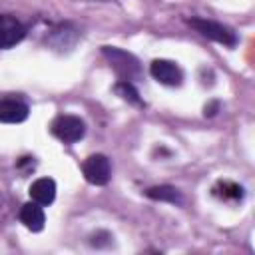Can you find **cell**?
<instances>
[{
  "label": "cell",
  "instance_id": "obj_10",
  "mask_svg": "<svg viewBox=\"0 0 255 255\" xmlns=\"http://www.w3.org/2000/svg\"><path fill=\"white\" fill-rule=\"evenodd\" d=\"M145 197L155 199V201H167V203H173V205H181L183 203L181 191L177 187H173V185H155V187H149V189H145Z\"/></svg>",
  "mask_w": 255,
  "mask_h": 255
},
{
  "label": "cell",
  "instance_id": "obj_4",
  "mask_svg": "<svg viewBox=\"0 0 255 255\" xmlns=\"http://www.w3.org/2000/svg\"><path fill=\"white\" fill-rule=\"evenodd\" d=\"M82 173L92 185H106L112 179V163L104 153H92L82 163Z\"/></svg>",
  "mask_w": 255,
  "mask_h": 255
},
{
  "label": "cell",
  "instance_id": "obj_2",
  "mask_svg": "<svg viewBox=\"0 0 255 255\" xmlns=\"http://www.w3.org/2000/svg\"><path fill=\"white\" fill-rule=\"evenodd\" d=\"M187 24H189L191 28H195L201 36H205V38H209V40H213V42H217V44H223V46H227V48H235L237 42H239L235 30L229 28V26H225V24H221V22L193 16V18H187Z\"/></svg>",
  "mask_w": 255,
  "mask_h": 255
},
{
  "label": "cell",
  "instance_id": "obj_1",
  "mask_svg": "<svg viewBox=\"0 0 255 255\" xmlns=\"http://www.w3.org/2000/svg\"><path fill=\"white\" fill-rule=\"evenodd\" d=\"M102 54L106 56V60L110 62L112 70L118 74L120 80L131 82V80L139 78L141 66H139V60L133 54H129V52H126V50H122L118 46H104Z\"/></svg>",
  "mask_w": 255,
  "mask_h": 255
},
{
  "label": "cell",
  "instance_id": "obj_11",
  "mask_svg": "<svg viewBox=\"0 0 255 255\" xmlns=\"http://www.w3.org/2000/svg\"><path fill=\"white\" fill-rule=\"evenodd\" d=\"M114 92H116L122 100L129 102V104H133V106H145V104H143V100L139 98V92L135 90V86H133L131 82L120 80V82L114 86Z\"/></svg>",
  "mask_w": 255,
  "mask_h": 255
},
{
  "label": "cell",
  "instance_id": "obj_9",
  "mask_svg": "<svg viewBox=\"0 0 255 255\" xmlns=\"http://www.w3.org/2000/svg\"><path fill=\"white\" fill-rule=\"evenodd\" d=\"M28 193H30L32 201L40 203L42 207L52 205L54 199H56V181H54L52 177H40V179H36V181L30 185Z\"/></svg>",
  "mask_w": 255,
  "mask_h": 255
},
{
  "label": "cell",
  "instance_id": "obj_6",
  "mask_svg": "<svg viewBox=\"0 0 255 255\" xmlns=\"http://www.w3.org/2000/svg\"><path fill=\"white\" fill-rule=\"evenodd\" d=\"M26 36V26L10 14H0V50H8L20 44Z\"/></svg>",
  "mask_w": 255,
  "mask_h": 255
},
{
  "label": "cell",
  "instance_id": "obj_3",
  "mask_svg": "<svg viewBox=\"0 0 255 255\" xmlns=\"http://www.w3.org/2000/svg\"><path fill=\"white\" fill-rule=\"evenodd\" d=\"M50 131L62 143H76L86 135V122L80 116L60 114L58 118L52 120Z\"/></svg>",
  "mask_w": 255,
  "mask_h": 255
},
{
  "label": "cell",
  "instance_id": "obj_8",
  "mask_svg": "<svg viewBox=\"0 0 255 255\" xmlns=\"http://www.w3.org/2000/svg\"><path fill=\"white\" fill-rule=\"evenodd\" d=\"M18 219H20V223H22L26 229H30V231H34V233L42 231L44 225H46L44 209H42V205L36 203V201H28V203H24V205L20 207Z\"/></svg>",
  "mask_w": 255,
  "mask_h": 255
},
{
  "label": "cell",
  "instance_id": "obj_7",
  "mask_svg": "<svg viewBox=\"0 0 255 255\" xmlns=\"http://www.w3.org/2000/svg\"><path fill=\"white\" fill-rule=\"evenodd\" d=\"M30 116V106L16 96L0 98V122L2 124H22Z\"/></svg>",
  "mask_w": 255,
  "mask_h": 255
},
{
  "label": "cell",
  "instance_id": "obj_12",
  "mask_svg": "<svg viewBox=\"0 0 255 255\" xmlns=\"http://www.w3.org/2000/svg\"><path fill=\"white\" fill-rule=\"evenodd\" d=\"M213 195L221 197V199H233L239 201L243 197V187L233 183V181H217V185L213 187Z\"/></svg>",
  "mask_w": 255,
  "mask_h": 255
},
{
  "label": "cell",
  "instance_id": "obj_5",
  "mask_svg": "<svg viewBox=\"0 0 255 255\" xmlns=\"http://www.w3.org/2000/svg\"><path fill=\"white\" fill-rule=\"evenodd\" d=\"M149 74L155 82L163 84V86H181L183 84V70L171 62V60H163V58H157L149 64Z\"/></svg>",
  "mask_w": 255,
  "mask_h": 255
}]
</instances>
